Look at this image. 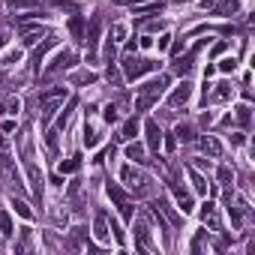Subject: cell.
I'll list each match as a JSON object with an SVG mask.
<instances>
[{
	"label": "cell",
	"mask_w": 255,
	"mask_h": 255,
	"mask_svg": "<svg viewBox=\"0 0 255 255\" xmlns=\"http://www.w3.org/2000/svg\"><path fill=\"white\" fill-rule=\"evenodd\" d=\"M171 192H174V201H177V207L183 210V213H189L192 210V195L183 189V186H177V183H171Z\"/></svg>",
	"instance_id": "cell-12"
},
{
	"label": "cell",
	"mask_w": 255,
	"mask_h": 255,
	"mask_svg": "<svg viewBox=\"0 0 255 255\" xmlns=\"http://www.w3.org/2000/svg\"><path fill=\"white\" fill-rule=\"evenodd\" d=\"M36 3H39V0H9V9H12V12H15V9H33Z\"/></svg>",
	"instance_id": "cell-28"
},
{
	"label": "cell",
	"mask_w": 255,
	"mask_h": 255,
	"mask_svg": "<svg viewBox=\"0 0 255 255\" xmlns=\"http://www.w3.org/2000/svg\"><path fill=\"white\" fill-rule=\"evenodd\" d=\"M93 234H96V240H102V243H108V240H111V225H108L105 213H99V216H96V222H93Z\"/></svg>",
	"instance_id": "cell-10"
},
{
	"label": "cell",
	"mask_w": 255,
	"mask_h": 255,
	"mask_svg": "<svg viewBox=\"0 0 255 255\" xmlns=\"http://www.w3.org/2000/svg\"><path fill=\"white\" fill-rule=\"evenodd\" d=\"M234 111H237V123L249 126V120H252V114H249V105H237Z\"/></svg>",
	"instance_id": "cell-27"
},
{
	"label": "cell",
	"mask_w": 255,
	"mask_h": 255,
	"mask_svg": "<svg viewBox=\"0 0 255 255\" xmlns=\"http://www.w3.org/2000/svg\"><path fill=\"white\" fill-rule=\"evenodd\" d=\"M219 69H222V72H234V69H237V60H234V57H225L222 63H219Z\"/></svg>",
	"instance_id": "cell-34"
},
{
	"label": "cell",
	"mask_w": 255,
	"mask_h": 255,
	"mask_svg": "<svg viewBox=\"0 0 255 255\" xmlns=\"http://www.w3.org/2000/svg\"><path fill=\"white\" fill-rule=\"evenodd\" d=\"M147 147L150 150H159V141H162V132H159V126L156 123H153V120H147Z\"/></svg>",
	"instance_id": "cell-14"
},
{
	"label": "cell",
	"mask_w": 255,
	"mask_h": 255,
	"mask_svg": "<svg viewBox=\"0 0 255 255\" xmlns=\"http://www.w3.org/2000/svg\"><path fill=\"white\" fill-rule=\"evenodd\" d=\"M168 39H171V36H159V51H165V48H168Z\"/></svg>",
	"instance_id": "cell-46"
},
{
	"label": "cell",
	"mask_w": 255,
	"mask_h": 255,
	"mask_svg": "<svg viewBox=\"0 0 255 255\" xmlns=\"http://www.w3.org/2000/svg\"><path fill=\"white\" fill-rule=\"evenodd\" d=\"M0 234H3V237L12 234V222H9V216H6L3 210H0Z\"/></svg>",
	"instance_id": "cell-30"
},
{
	"label": "cell",
	"mask_w": 255,
	"mask_h": 255,
	"mask_svg": "<svg viewBox=\"0 0 255 255\" xmlns=\"http://www.w3.org/2000/svg\"><path fill=\"white\" fill-rule=\"evenodd\" d=\"M156 9H162V3H150V6H138V9H135V12H156Z\"/></svg>",
	"instance_id": "cell-43"
},
{
	"label": "cell",
	"mask_w": 255,
	"mask_h": 255,
	"mask_svg": "<svg viewBox=\"0 0 255 255\" xmlns=\"http://www.w3.org/2000/svg\"><path fill=\"white\" fill-rule=\"evenodd\" d=\"M69 108H72V105H69ZM69 108H66V111H63V114L57 117V126H54V129H63L66 123H69Z\"/></svg>",
	"instance_id": "cell-38"
},
{
	"label": "cell",
	"mask_w": 255,
	"mask_h": 255,
	"mask_svg": "<svg viewBox=\"0 0 255 255\" xmlns=\"http://www.w3.org/2000/svg\"><path fill=\"white\" fill-rule=\"evenodd\" d=\"M222 51H225V42H216V45H213V57H216V54H222Z\"/></svg>",
	"instance_id": "cell-45"
},
{
	"label": "cell",
	"mask_w": 255,
	"mask_h": 255,
	"mask_svg": "<svg viewBox=\"0 0 255 255\" xmlns=\"http://www.w3.org/2000/svg\"><path fill=\"white\" fill-rule=\"evenodd\" d=\"M105 75H108V81H111V84H120V75H117L114 63H108V72H105Z\"/></svg>",
	"instance_id": "cell-36"
},
{
	"label": "cell",
	"mask_w": 255,
	"mask_h": 255,
	"mask_svg": "<svg viewBox=\"0 0 255 255\" xmlns=\"http://www.w3.org/2000/svg\"><path fill=\"white\" fill-rule=\"evenodd\" d=\"M12 207H15V213H18V216H24V219H33V210L27 207V204H24L21 198H12Z\"/></svg>",
	"instance_id": "cell-24"
},
{
	"label": "cell",
	"mask_w": 255,
	"mask_h": 255,
	"mask_svg": "<svg viewBox=\"0 0 255 255\" xmlns=\"http://www.w3.org/2000/svg\"><path fill=\"white\" fill-rule=\"evenodd\" d=\"M30 237H33V231L30 228H21V240L15 243V252H27L30 249Z\"/></svg>",
	"instance_id": "cell-21"
},
{
	"label": "cell",
	"mask_w": 255,
	"mask_h": 255,
	"mask_svg": "<svg viewBox=\"0 0 255 255\" xmlns=\"http://www.w3.org/2000/svg\"><path fill=\"white\" fill-rule=\"evenodd\" d=\"M129 3H141V0H129Z\"/></svg>",
	"instance_id": "cell-50"
},
{
	"label": "cell",
	"mask_w": 255,
	"mask_h": 255,
	"mask_svg": "<svg viewBox=\"0 0 255 255\" xmlns=\"http://www.w3.org/2000/svg\"><path fill=\"white\" fill-rule=\"evenodd\" d=\"M78 168H81V156H72V159L60 162V171L63 174H72V171H78Z\"/></svg>",
	"instance_id": "cell-22"
},
{
	"label": "cell",
	"mask_w": 255,
	"mask_h": 255,
	"mask_svg": "<svg viewBox=\"0 0 255 255\" xmlns=\"http://www.w3.org/2000/svg\"><path fill=\"white\" fill-rule=\"evenodd\" d=\"M126 159H132L135 165H141V162H147V153H144L141 144H129L126 147Z\"/></svg>",
	"instance_id": "cell-15"
},
{
	"label": "cell",
	"mask_w": 255,
	"mask_h": 255,
	"mask_svg": "<svg viewBox=\"0 0 255 255\" xmlns=\"http://www.w3.org/2000/svg\"><path fill=\"white\" fill-rule=\"evenodd\" d=\"M0 165H9V141L0 135Z\"/></svg>",
	"instance_id": "cell-29"
},
{
	"label": "cell",
	"mask_w": 255,
	"mask_h": 255,
	"mask_svg": "<svg viewBox=\"0 0 255 255\" xmlns=\"http://www.w3.org/2000/svg\"><path fill=\"white\" fill-rule=\"evenodd\" d=\"M135 243H138L141 249H153V243H150V228H147L144 222H135Z\"/></svg>",
	"instance_id": "cell-13"
},
{
	"label": "cell",
	"mask_w": 255,
	"mask_h": 255,
	"mask_svg": "<svg viewBox=\"0 0 255 255\" xmlns=\"http://www.w3.org/2000/svg\"><path fill=\"white\" fill-rule=\"evenodd\" d=\"M201 150L210 153V156H219V153H222V147H219V141L213 138V135H204L201 138Z\"/></svg>",
	"instance_id": "cell-16"
},
{
	"label": "cell",
	"mask_w": 255,
	"mask_h": 255,
	"mask_svg": "<svg viewBox=\"0 0 255 255\" xmlns=\"http://www.w3.org/2000/svg\"><path fill=\"white\" fill-rule=\"evenodd\" d=\"M99 141H102L99 129H96V126H90V123H84V144H87V147H96Z\"/></svg>",
	"instance_id": "cell-17"
},
{
	"label": "cell",
	"mask_w": 255,
	"mask_h": 255,
	"mask_svg": "<svg viewBox=\"0 0 255 255\" xmlns=\"http://www.w3.org/2000/svg\"><path fill=\"white\" fill-rule=\"evenodd\" d=\"M237 9H240V3H237V0H225L222 6H216V15H234Z\"/></svg>",
	"instance_id": "cell-25"
},
{
	"label": "cell",
	"mask_w": 255,
	"mask_h": 255,
	"mask_svg": "<svg viewBox=\"0 0 255 255\" xmlns=\"http://www.w3.org/2000/svg\"><path fill=\"white\" fill-rule=\"evenodd\" d=\"M99 30H102V18H99V15H93V21H90V27H87V36H84V42H87V51H90V54H96Z\"/></svg>",
	"instance_id": "cell-7"
},
{
	"label": "cell",
	"mask_w": 255,
	"mask_h": 255,
	"mask_svg": "<svg viewBox=\"0 0 255 255\" xmlns=\"http://www.w3.org/2000/svg\"><path fill=\"white\" fill-rule=\"evenodd\" d=\"M156 66H159V63L150 60V57H135V51H126V54H123V75H126L129 81L141 78L144 72H153Z\"/></svg>",
	"instance_id": "cell-2"
},
{
	"label": "cell",
	"mask_w": 255,
	"mask_h": 255,
	"mask_svg": "<svg viewBox=\"0 0 255 255\" xmlns=\"http://www.w3.org/2000/svg\"><path fill=\"white\" fill-rule=\"evenodd\" d=\"M18 57H21V51H9V54H6V66H12V63H18Z\"/></svg>",
	"instance_id": "cell-41"
},
{
	"label": "cell",
	"mask_w": 255,
	"mask_h": 255,
	"mask_svg": "<svg viewBox=\"0 0 255 255\" xmlns=\"http://www.w3.org/2000/svg\"><path fill=\"white\" fill-rule=\"evenodd\" d=\"M81 27H84V21H81V18H72V21H69V30L75 33V36H81Z\"/></svg>",
	"instance_id": "cell-39"
},
{
	"label": "cell",
	"mask_w": 255,
	"mask_h": 255,
	"mask_svg": "<svg viewBox=\"0 0 255 255\" xmlns=\"http://www.w3.org/2000/svg\"><path fill=\"white\" fill-rule=\"evenodd\" d=\"M177 138H180V141H189V138H192V129H189V126H177Z\"/></svg>",
	"instance_id": "cell-35"
},
{
	"label": "cell",
	"mask_w": 255,
	"mask_h": 255,
	"mask_svg": "<svg viewBox=\"0 0 255 255\" xmlns=\"http://www.w3.org/2000/svg\"><path fill=\"white\" fill-rule=\"evenodd\" d=\"M54 45H57V36H54V33H45L42 45H39L36 51H33V69H36V72H39V60L48 54V48H54Z\"/></svg>",
	"instance_id": "cell-8"
},
{
	"label": "cell",
	"mask_w": 255,
	"mask_h": 255,
	"mask_svg": "<svg viewBox=\"0 0 255 255\" xmlns=\"http://www.w3.org/2000/svg\"><path fill=\"white\" fill-rule=\"evenodd\" d=\"M120 177H123V183L129 186V189H144V186H147V177L141 171H135V168H129V165L120 171Z\"/></svg>",
	"instance_id": "cell-6"
},
{
	"label": "cell",
	"mask_w": 255,
	"mask_h": 255,
	"mask_svg": "<svg viewBox=\"0 0 255 255\" xmlns=\"http://www.w3.org/2000/svg\"><path fill=\"white\" fill-rule=\"evenodd\" d=\"M165 87H168V78H165V75L147 81L144 87H138V99H135V108H138V111H147L153 102H159V96L165 93Z\"/></svg>",
	"instance_id": "cell-1"
},
{
	"label": "cell",
	"mask_w": 255,
	"mask_h": 255,
	"mask_svg": "<svg viewBox=\"0 0 255 255\" xmlns=\"http://www.w3.org/2000/svg\"><path fill=\"white\" fill-rule=\"evenodd\" d=\"M75 60H78V57L72 54V51H60V54H54L51 66L45 69V78H54V75H57V72H63V69H72Z\"/></svg>",
	"instance_id": "cell-4"
},
{
	"label": "cell",
	"mask_w": 255,
	"mask_h": 255,
	"mask_svg": "<svg viewBox=\"0 0 255 255\" xmlns=\"http://www.w3.org/2000/svg\"><path fill=\"white\" fill-rule=\"evenodd\" d=\"M123 36H126V27H123V24H114V27H111V36H108V39H114V42H120Z\"/></svg>",
	"instance_id": "cell-31"
},
{
	"label": "cell",
	"mask_w": 255,
	"mask_h": 255,
	"mask_svg": "<svg viewBox=\"0 0 255 255\" xmlns=\"http://www.w3.org/2000/svg\"><path fill=\"white\" fill-rule=\"evenodd\" d=\"M135 132H138V117H132V120H126L123 123V132L117 135L120 141H126V138H135Z\"/></svg>",
	"instance_id": "cell-18"
},
{
	"label": "cell",
	"mask_w": 255,
	"mask_h": 255,
	"mask_svg": "<svg viewBox=\"0 0 255 255\" xmlns=\"http://www.w3.org/2000/svg\"><path fill=\"white\" fill-rule=\"evenodd\" d=\"M105 120H108V123L117 120V105H105Z\"/></svg>",
	"instance_id": "cell-37"
},
{
	"label": "cell",
	"mask_w": 255,
	"mask_h": 255,
	"mask_svg": "<svg viewBox=\"0 0 255 255\" xmlns=\"http://www.w3.org/2000/svg\"><path fill=\"white\" fill-rule=\"evenodd\" d=\"M156 207H162V213H165L168 219H171V225H180V222H183V219H180V216H177V213L171 210V204H168L165 198H159V201H156Z\"/></svg>",
	"instance_id": "cell-20"
},
{
	"label": "cell",
	"mask_w": 255,
	"mask_h": 255,
	"mask_svg": "<svg viewBox=\"0 0 255 255\" xmlns=\"http://www.w3.org/2000/svg\"><path fill=\"white\" fill-rule=\"evenodd\" d=\"M3 45H6V36H0V48H3Z\"/></svg>",
	"instance_id": "cell-48"
},
{
	"label": "cell",
	"mask_w": 255,
	"mask_h": 255,
	"mask_svg": "<svg viewBox=\"0 0 255 255\" xmlns=\"http://www.w3.org/2000/svg\"><path fill=\"white\" fill-rule=\"evenodd\" d=\"M189 177H192V186H195V192H207V180H204L195 168H189Z\"/></svg>",
	"instance_id": "cell-23"
},
{
	"label": "cell",
	"mask_w": 255,
	"mask_h": 255,
	"mask_svg": "<svg viewBox=\"0 0 255 255\" xmlns=\"http://www.w3.org/2000/svg\"><path fill=\"white\" fill-rule=\"evenodd\" d=\"M108 195H111V201L117 204V207H120V204H126L129 198H126V192L120 189V186H117V183H108Z\"/></svg>",
	"instance_id": "cell-19"
},
{
	"label": "cell",
	"mask_w": 255,
	"mask_h": 255,
	"mask_svg": "<svg viewBox=\"0 0 255 255\" xmlns=\"http://www.w3.org/2000/svg\"><path fill=\"white\" fill-rule=\"evenodd\" d=\"M228 96H231V84H228V81L216 84V90H213V99H219V102H222V99H228Z\"/></svg>",
	"instance_id": "cell-26"
},
{
	"label": "cell",
	"mask_w": 255,
	"mask_h": 255,
	"mask_svg": "<svg viewBox=\"0 0 255 255\" xmlns=\"http://www.w3.org/2000/svg\"><path fill=\"white\" fill-rule=\"evenodd\" d=\"M231 177H234V174H231V171H228V168H219V180H222V183H225V186H228V183H231Z\"/></svg>",
	"instance_id": "cell-42"
},
{
	"label": "cell",
	"mask_w": 255,
	"mask_h": 255,
	"mask_svg": "<svg viewBox=\"0 0 255 255\" xmlns=\"http://www.w3.org/2000/svg\"><path fill=\"white\" fill-rule=\"evenodd\" d=\"M72 81H75V84H93V72H75Z\"/></svg>",
	"instance_id": "cell-33"
},
{
	"label": "cell",
	"mask_w": 255,
	"mask_h": 255,
	"mask_svg": "<svg viewBox=\"0 0 255 255\" xmlns=\"http://www.w3.org/2000/svg\"><path fill=\"white\" fill-rule=\"evenodd\" d=\"M45 144H48V150H57V129L45 132Z\"/></svg>",
	"instance_id": "cell-32"
},
{
	"label": "cell",
	"mask_w": 255,
	"mask_h": 255,
	"mask_svg": "<svg viewBox=\"0 0 255 255\" xmlns=\"http://www.w3.org/2000/svg\"><path fill=\"white\" fill-rule=\"evenodd\" d=\"M213 3V0H201V6H210Z\"/></svg>",
	"instance_id": "cell-47"
},
{
	"label": "cell",
	"mask_w": 255,
	"mask_h": 255,
	"mask_svg": "<svg viewBox=\"0 0 255 255\" xmlns=\"http://www.w3.org/2000/svg\"><path fill=\"white\" fill-rule=\"evenodd\" d=\"M63 99H66V87H54V90L39 93V105H42V126H48L51 114H54V111L63 105Z\"/></svg>",
	"instance_id": "cell-3"
},
{
	"label": "cell",
	"mask_w": 255,
	"mask_h": 255,
	"mask_svg": "<svg viewBox=\"0 0 255 255\" xmlns=\"http://www.w3.org/2000/svg\"><path fill=\"white\" fill-rule=\"evenodd\" d=\"M111 57H114V39L105 42V63H111Z\"/></svg>",
	"instance_id": "cell-40"
},
{
	"label": "cell",
	"mask_w": 255,
	"mask_h": 255,
	"mask_svg": "<svg viewBox=\"0 0 255 255\" xmlns=\"http://www.w3.org/2000/svg\"><path fill=\"white\" fill-rule=\"evenodd\" d=\"M189 99H192V84L183 81V84H177V87H174V93L168 96V105H171V108H180V105H186Z\"/></svg>",
	"instance_id": "cell-5"
},
{
	"label": "cell",
	"mask_w": 255,
	"mask_h": 255,
	"mask_svg": "<svg viewBox=\"0 0 255 255\" xmlns=\"http://www.w3.org/2000/svg\"><path fill=\"white\" fill-rule=\"evenodd\" d=\"M177 3H180V6H183V3H192V0H177Z\"/></svg>",
	"instance_id": "cell-49"
},
{
	"label": "cell",
	"mask_w": 255,
	"mask_h": 255,
	"mask_svg": "<svg viewBox=\"0 0 255 255\" xmlns=\"http://www.w3.org/2000/svg\"><path fill=\"white\" fill-rule=\"evenodd\" d=\"M201 45H207V39H204V42H198V45L189 51V54H186V57H180V60L174 63V72H177V75H186V72L192 69V60H195V54H198V48H201Z\"/></svg>",
	"instance_id": "cell-11"
},
{
	"label": "cell",
	"mask_w": 255,
	"mask_h": 255,
	"mask_svg": "<svg viewBox=\"0 0 255 255\" xmlns=\"http://www.w3.org/2000/svg\"><path fill=\"white\" fill-rule=\"evenodd\" d=\"M6 108L15 114V111H18V99H9V102H6Z\"/></svg>",
	"instance_id": "cell-44"
},
{
	"label": "cell",
	"mask_w": 255,
	"mask_h": 255,
	"mask_svg": "<svg viewBox=\"0 0 255 255\" xmlns=\"http://www.w3.org/2000/svg\"><path fill=\"white\" fill-rule=\"evenodd\" d=\"M201 222H204V225H210L213 231H219V216H216V204H210V201H204V204H201Z\"/></svg>",
	"instance_id": "cell-9"
}]
</instances>
